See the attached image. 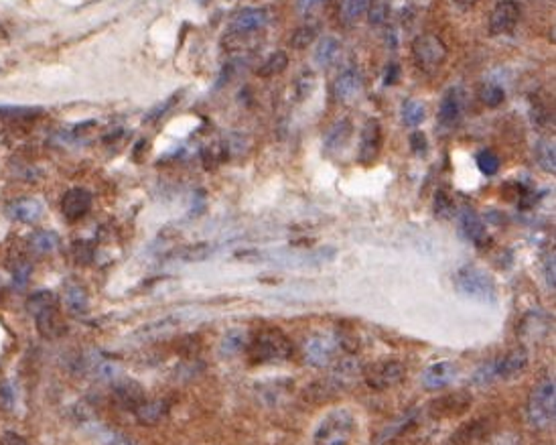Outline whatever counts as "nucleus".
Returning <instances> with one entry per match:
<instances>
[{
    "mask_svg": "<svg viewBox=\"0 0 556 445\" xmlns=\"http://www.w3.org/2000/svg\"><path fill=\"white\" fill-rule=\"evenodd\" d=\"M355 431V419L346 409L331 411L315 431V445H349Z\"/></svg>",
    "mask_w": 556,
    "mask_h": 445,
    "instance_id": "4",
    "label": "nucleus"
},
{
    "mask_svg": "<svg viewBox=\"0 0 556 445\" xmlns=\"http://www.w3.org/2000/svg\"><path fill=\"white\" fill-rule=\"evenodd\" d=\"M404 376V366L394 360H386V362H378L366 370V382L371 389H388L394 386L402 380Z\"/></svg>",
    "mask_w": 556,
    "mask_h": 445,
    "instance_id": "9",
    "label": "nucleus"
},
{
    "mask_svg": "<svg viewBox=\"0 0 556 445\" xmlns=\"http://www.w3.org/2000/svg\"><path fill=\"white\" fill-rule=\"evenodd\" d=\"M544 275H546V282H548V287H550V289H555V255L546 258Z\"/></svg>",
    "mask_w": 556,
    "mask_h": 445,
    "instance_id": "37",
    "label": "nucleus"
},
{
    "mask_svg": "<svg viewBox=\"0 0 556 445\" xmlns=\"http://www.w3.org/2000/svg\"><path fill=\"white\" fill-rule=\"evenodd\" d=\"M528 419L534 427L555 421V380H544L534 389L528 400Z\"/></svg>",
    "mask_w": 556,
    "mask_h": 445,
    "instance_id": "7",
    "label": "nucleus"
},
{
    "mask_svg": "<svg viewBox=\"0 0 556 445\" xmlns=\"http://www.w3.org/2000/svg\"><path fill=\"white\" fill-rule=\"evenodd\" d=\"M459 376V368L449 362V360H440V362H435L431 364L422 376H420V382L424 389L428 391H437V389H442V386H449L451 382H455V378Z\"/></svg>",
    "mask_w": 556,
    "mask_h": 445,
    "instance_id": "10",
    "label": "nucleus"
},
{
    "mask_svg": "<svg viewBox=\"0 0 556 445\" xmlns=\"http://www.w3.org/2000/svg\"><path fill=\"white\" fill-rule=\"evenodd\" d=\"M455 289L465 295L467 299H475V301H486L491 303L495 299V282L487 275L486 271L469 264L457 271L455 275Z\"/></svg>",
    "mask_w": 556,
    "mask_h": 445,
    "instance_id": "3",
    "label": "nucleus"
},
{
    "mask_svg": "<svg viewBox=\"0 0 556 445\" xmlns=\"http://www.w3.org/2000/svg\"><path fill=\"white\" fill-rule=\"evenodd\" d=\"M536 157H538V163L544 171L555 173V144L542 141L536 149Z\"/></svg>",
    "mask_w": 556,
    "mask_h": 445,
    "instance_id": "32",
    "label": "nucleus"
},
{
    "mask_svg": "<svg viewBox=\"0 0 556 445\" xmlns=\"http://www.w3.org/2000/svg\"><path fill=\"white\" fill-rule=\"evenodd\" d=\"M266 23H268L266 8L248 6V8H240L230 19V29H232L233 35H244V33H252V31L262 29Z\"/></svg>",
    "mask_w": 556,
    "mask_h": 445,
    "instance_id": "11",
    "label": "nucleus"
},
{
    "mask_svg": "<svg viewBox=\"0 0 556 445\" xmlns=\"http://www.w3.org/2000/svg\"><path fill=\"white\" fill-rule=\"evenodd\" d=\"M447 55H449L447 45L437 35L424 33V35H418L412 41V59L418 70L424 73H431V75L437 73L445 66Z\"/></svg>",
    "mask_w": 556,
    "mask_h": 445,
    "instance_id": "5",
    "label": "nucleus"
},
{
    "mask_svg": "<svg viewBox=\"0 0 556 445\" xmlns=\"http://www.w3.org/2000/svg\"><path fill=\"white\" fill-rule=\"evenodd\" d=\"M410 146H412V151H415L417 155H422V153L426 151V137H424L420 130L412 133V135H410Z\"/></svg>",
    "mask_w": 556,
    "mask_h": 445,
    "instance_id": "35",
    "label": "nucleus"
},
{
    "mask_svg": "<svg viewBox=\"0 0 556 445\" xmlns=\"http://www.w3.org/2000/svg\"><path fill=\"white\" fill-rule=\"evenodd\" d=\"M455 2V6L457 8H461V10H469V8H473L479 0H453Z\"/></svg>",
    "mask_w": 556,
    "mask_h": 445,
    "instance_id": "39",
    "label": "nucleus"
},
{
    "mask_svg": "<svg viewBox=\"0 0 556 445\" xmlns=\"http://www.w3.org/2000/svg\"><path fill=\"white\" fill-rule=\"evenodd\" d=\"M349 135H351V122H349V118L337 120V122L331 126V130H329V135H327V139H325V149H327V151H335V149L343 146V144L348 142Z\"/></svg>",
    "mask_w": 556,
    "mask_h": 445,
    "instance_id": "21",
    "label": "nucleus"
},
{
    "mask_svg": "<svg viewBox=\"0 0 556 445\" xmlns=\"http://www.w3.org/2000/svg\"><path fill=\"white\" fill-rule=\"evenodd\" d=\"M317 37V29L313 24H304V27H299L293 37H291V45L295 49H304L309 47Z\"/></svg>",
    "mask_w": 556,
    "mask_h": 445,
    "instance_id": "29",
    "label": "nucleus"
},
{
    "mask_svg": "<svg viewBox=\"0 0 556 445\" xmlns=\"http://www.w3.org/2000/svg\"><path fill=\"white\" fill-rule=\"evenodd\" d=\"M528 366V354L526 350H511L510 354H506L504 358L500 360H493L489 362L486 366H481L473 380L479 384V386H487L495 380H510V378H516L520 376Z\"/></svg>",
    "mask_w": 556,
    "mask_h": 445,
    "instance_id": "2",
    "label": "nucleus"
},
{
    "mask_svg": "<svg viewBox=\"0 0 556 445\" xmlns=\"http://www.w3.org/2000/svg\"><path fill=\"white\" fill-rule=\"evenodd\" d=\"M435 211H437L439 218H445V220L455 216V202H453V197L449 195L447 189L437 191V195H435Z\"/></svg>",
    "mask_w": 556,
    "mask_h": 445,
    "instance_id": "28",
    "label": "nucleus"
},
{
    "mask_svg": "<svg viewBox=\"0 0 556 445\" xmlns=\"http://www.w3.org/2000/svg\"><path fill=\"white\" fill-rule=\"evenodd\" d=\"M339 49H341L339 39H335V37H325V39L319 41V45L315 49V63H317L319 68H329V66L337 59Z\"/></svg>",
    "mask_w": 556,
    "mask_h": 445,
    "instance_id": "20",
    "label": "nucleus"
},
{
    "mask_svg": "<svg viewBox=\"0 0 556 445\" xmlns=\"http://www.w3.org/2000/svg\"><path fill=\"white\" fill-rule=\"evenodd\" d=\"M134 411H137V417H139L140 423H144V425H155L159 419L164 417V413H167V405H164V400H150V402L142 400Z\"/></svg>",
    "mask_w": 556,
    "mask_h": 445,
    "instance_id": "22",
    "label": "nucleus"
},
{
    "mask_svg": "<svg viewBox=\"0 0 556 445\" xmlns=\"http://www.w3.org/2000/svg\"><path fill=\"white\" fill-rule=\"evenodd\" d=\"M477 167H479V171L484 175L491 177V175H495L500 171V157L493 151H487L486 149V151H481L477 155Z\"/></svg>",
    "mask_w": 556,
    "mask_h": 445,
    "instance_id": "31",
    "label": "nucleus"
},
{
    "mask_svg": "<svg viewBox=\"0 0 556 445\" xmlns=\"http://www.w3.org/2000/svg\"><path fill=\"white\" fill-rule=\"evenodd\" d=\"M65 301L73 313H84L88 309V295L82 287L77 285H68L65 289Z\"/></svg>",
    "mask_w": 556,
    "mask_h": 445,
    "instance_id": "27",
    "label": "nucleus"
},
{
    "mask_svg": "<svg viewBox=\"0 0 556 445\" xmlns=\"http://www.w3.org/2000/svg\"><path fill=\"white\" fill-rule=\"evenodd\" d=\"M242 335H244L242 331H230V333H226V338L222 340V346H219L222 354L232 356L235 352H240V348L244 346V338Z\"/></svg>",
    "mask_w": 556,
    "mask_h": 445,
    "instance_id": "33",
    "label": "nucleus"
},
{
    "mask_svg": "<svg viewBox=\"0 0 556 445\" xmlns=\"http://www.w3.org/2000/svg\"><path fill=\"white\" fill-rule=\"evenodd\" d=\"M116 397L120 402H124V405L137 409L140 402L144 400V393H142V389H140L139 384H134V382H126V384H120V386H118Z\"/></svg>",
    "mask_w": 556,
    "mask_h": 445,
    "instance_id": "25",
    "label": "nucleus"
},
{
    "mask_svg": "<svg viewBox=\"0 0 556 445\" xmlns=\"http://www.w3.org/2000/svg\"><path fill=\"white\" fill-rule=\"evenodd\" d=\"M362 88H364L362 73L355 68H349L337 75V80L333 84V94H335V100H339V102H351L360 96Z\"/></svg>",
    "mask_w": 556,
    "mask_h": 445,
    "instance_id": "14",
    "label": "nucleus"
},
{
    "mask_svg": "<svg viewBox=\"0 0 556 445\" xmlns=\"http://www.w3.org/2000/svg\"><path fill=\"white\" fill-rule=\"evenodd\" d=\"M92 208V193L88 189H70L61 199V211L70 222L82 220Z\"/></svg>",
    "mask_w": 556,
    "mask_h": 445,
    "instance_id": "13",
    "label": "nucleus"
},
{
    "mask_svg": "<svg viewBox=\"0 0 556 445\" xmlns=\"http://www.w3.org/2000/svg\"><path fill=\"white\" fill-rule=\"evenodd\" d=\"M26 309L33 315L37 329L45 338H57L63 331V322H61V315H59L57 297L51 291H39V293L31 295L29 301H26Z\"/></svg>",
    "mask_w": 556,
    "mask_h": 445,
    "instance_id": "1",
    "label": "nucleus"
},
{
    "mask_svg": "<svg viewBox=\"0 0 556 445\" xmlns=\"http://www.w3.org/2000/svg\"><path fill=\"white\" fill-rule=\"evenodd\" d=\"M371 6V0H346V17L349 21L360 19Z\"/></svg>",
    "mask_w": 556,
    "mask_h": 445,
    "instance_id": "34",
    "label": "nucleus"
},
{
    "mask_svg": "<svg viewBox=\"0 0 556 445\" xmlns=\"http://www.w3.org/2000/svg\"><path fill=\"white\" fill-rule=\"evenodd\" d=\"M291 344L288 340L275 329H268V331H262L258 338L252 340L250 344V360L252 362H260V364H266V362H280V360H286L291 356Z\"/></svg>",
    "mask_w": 556,
    "mask_h": 445,
    "instance_id": "6",
    "label": "nucleus"
},
{
    "mask_svg": "<svg viewBox=\"0 0 556 445\" xmlns=\"http://www.w3.org/2000/svg\"><path fill=\"white\" fill-rule=\"evenodd\" d=\"M307 360L315 366H325L331 362L333 358V344L327 338H313L311 342H307Z\"/></svg>",
    "mask_w": 556,
    "mask_h": 445,
    "instance_id": "19",
    "label": "nucleus"
},
{
    "mask_svg": "<svg viewBox=\"0 0 556 445\" xmlns=\"http://www.w3.org/2000/svg\"><path fill=\"white\" fill-rule=\"evenodd\" d=\"M463 114V94L459 88L447 90L439 106V122L445 128H453Z\"/></svg>",
    "mask_w": 556,
    "mask_h": 445,
    "instance_id": "15",
    "label": "nucleus"
},
{
    "mask_svg": "<svg viewBox=\"0 0 556 445\" xmlns=\"http://www.w3.org/2000/svg\"><path fill=\"white\" fill-rule=\"evenodd\" d=\"M6 213L23 224H35L43 216V204L33 197H19L6 206Z\"/></svg>",
    "mask_w": 556,
    "mask_h": 445,
    "instance_id": "16",
    "label": "nucleus"
},
{
    "mask_svg": "<svg viewBox=\"0 0 556 445\" xmlns=\"http://www.w3.org/2000/svg\"><path fill=\"white\" fill-rule=\"evenodd\" d=\"M286 68H288V55H286V51H275L258 68V75L260 77H275V75H280Z\"/></svg>",
    "mask_w": 556,
    "mask_h": 445,
    "instance_id": "23",
    "label": "nucleus"
},
{
    "mask_svg": "<svg viewBox=\"0 0 556 445\" xmlns=\"http://www.w3.org/2000/svg\"><path fill=\"white\" fill-rule=\"evenodd\" d=\"M382 149V126L378 120H368L364 130H362V141H360V161L364 165L373 163L380 155Z\"/></svg>",
    "mask_w": 556,
    "mask_h": 445,
    "instance_id": "12",
    "label": "nucleus"
},
{
    "mask_svg": "<svg viewBox=\"0 0 556 445\" xmlns=\"http://www.w3.org/2000/svg\"><path fill=\"white\" fill-rule=\"evenodd\" d=\"M396 75H398V66H392L390 70L386 71V84H394Z\"/></svg>",
    "mask_w": 556,
    "mask_h": 445,
    "instance_id": "40",
    "label": "nucleus"
},
{
    "mask_svg": "<svg viewBox=\"0 0 556 445\" xmlns=\"http://www.w3.org/2000/svg\"><path fill=\"white\" fill-rule=\"evenodd\" d=\"M426 116V110H424V104L418 102V100H406L402 104V120L406 126H418Z\"/></svg>",
    "mask_w": 556,
    "mask_h": 445,
    "instance_id": "26",
    "label": "nucleus"
},
{
    "mask_svg": "<svg viewBox=\"0 0 556 445\" xmlns=\"http://www.w3.org/2000/svg\"><path fill=\"white\" fill-rule=\"evenodd\" d=\"M319 4H323V0H299V2H297V8H299V13L307 15V13H311L313 8H317Z\"/></svg>",
    "mask_w": 556,
    "mask_h": 445,
    "instance_id": "38",
    "label": "nucleus"
},
{
    "mask_svg": "<svg viewBox=\"0 0 556 445\" xmlns=\"http://www.w3.org/2000/svg\"><path fill=\"white\" fill-rule=\"evenodd\" d=\"M0 445H26L21 435H17L15 431H6L0 439Z\"/></svg>",
    "mask_w": 556,
    "mask_h": 445,
    "instance_id": "36",
    "label": "nucleus"
},
{
    "mask_svg": "<svg viewBox=\"0 0 556 445\" xmlns=\"http://www.w3.org/2000/svg\"><path fill=\"white\" fill-rule=\"evenodd\" d=\"M479 98H481V102H484L486 106H489V108H497V106L504 102L506 94H504V90H502L500 86H495V84H484L481 90H479Z\"/></svg>",
    "mask_w": 556,
    "mask_h": 445,
    "instance_id": "30",
    "label": "nucleus"
},
{
    "mask_svg": "<svg viewBox=\"0 0 556 445\" xmlns=\"http://www.w3.org/2000/svg\"><path fill=\"white\" fill-rule=\"evenodd\" d=\"M29 242H31L33 252H37V255H49V252H53L59 246V236L55 234V232H51V230H37L35 234L31 236Z\"/></svg>",
    "mask_w": 556,
    "mask_h": 445,
    "instance_id": "24",
    "label": "nucleus"
},
{
    "mask_svg": "<svg viewBox=\"0 0 556 445\" xmlns=\"http://www.w3.org/2000/svg\"><path fill=\"white\" fill-rule=\"evenodd\" d=\"M459 228H461L465 238L471 240L477 246H484L489 240L486 222L479 218V213H475L473 210H461V213H459Z\"/></svg>",
    "mask_w": 556,
    "mask_h": 445,
    "instance_id": "17",
    "label": "nucleus"
},
{
    "mask_svg": "<svg viewBox=\"0 0 556 445\" xmlns=\"http://www.w3.org/2000/svg\"><path fill=\"white\" fill-rule=\"evenodd\" d=\"M471 402L469 395L465 393H455V395H449V397L437 398L431 407V413L433 415H459L467 409V405Z\"/></svg>",
    "mask_w": 556,
    "mask_h": 445,
    "instance_id": "18",
    "label": "nucleus"
},
{
    "mask_svg": "<svg viewBox=\"0 0 556 445\" xmlns=\"http://www.w3.org/2000/svg\"><path fill=\"white\" fill-rule=\"evenodd\" d=\"M520 21V4L513 0H502L489 15V31L491 35H506L516 29Z\"/></svg>",
    "mask_w": 556,
    "mask_h": 445,
    "instance_id": "8",
    "label": "nucleus"
}]
</instances>
